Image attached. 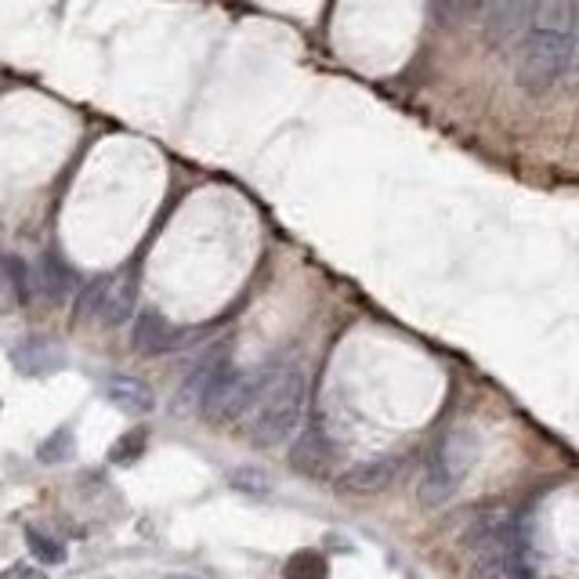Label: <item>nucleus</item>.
I'll use <instances>...</instances> for the list:
<instances>
[{"mask_svg": "<svg viewBox=\"0 0 579 579\" xmlns=\"http://www.w3.org/2000/svg\"><path fill=\"white\" fill-rule=\"evenodd\" d=\"M286 579H326V562L316 551H301L286 562Z\"/></svg>", "mask_w": 579, "mask_h": 579, "instance_id": "dca6fc26", "label": "nucleus"}, {"mask_svg": "<svg viewBox=\"0 0 579 579\" xmlns=\"http://www.w3.org/2000/svg\"><path fill=\"white\" fill-rule=\"evenodd\" d=\"M330 460V446L319 427H308L305 435H297V442L290 446V464H294L301 475H319Z\"/></svg>", "mask_w": 579, "mask_h": 579, "instance_id": "1a4fd4ad", "label": "nucleus"}, {"mask_svg": "<svg viewBox=\"0 0 579 579\" xmlns=\"http://www.w3.org/2000/svg\"><path fill=\"white\" fill-rule=\"evenodd\" d=\"M0 579H48L40 568H34V565H12V568H4L0 572Z\"/></svg>", "mask_w": 579, "mask_h": 579, "instance_id": "412c9836", "label": "nucleus"}, {"mask_svg": "<svg viewBox=\"0 0 579 579\" xmlns=\"http://www.w3.org/2000/svg\"><path fill=\"white\" fill-rule=\"evenodd\" d=\"M453 492H456V481L449 478L446 471L435 464V460H427V467L421 475V486H416V497H421L424 507H442V503H449Z\"/></svg>", "mask_w": 579, "mask_h": 579, "instance_id": "f8f14e48", "label": "nucleus"}, {"mask_svg": "<svg viewBox=\"0 0 579 579\" xmlns=\"http://www.w3.org/2000/svg\"><path fill=\"white\" fill-rule=\"evenodd\" d=\"M73 456V435L69 432H55L40 446V464H62V460Z\"/></svg>", "mask_w": 579, "mask_h": 579, "instance_id": "a211bd4d", "label": "nucleus"}, {"mask_svg": "<svg viewBox=\"0 0 579 579\" xmlns=\"http://www.w3.org/2000/svg\"><path fill=\"white\" fill-rule=\"evenodd\" d=\"M105 395H110V399L127 413H149L156 406L153 391H149L142 381L124 377V373H116V377L105 381Z\"/></svg>", "mask_w": 579, "mask_h": 579, "instance_id": "9d476101", "label": "nucleus"}, {"mask_svg": "<svg viewBox=\"0 0 579 579\" xmlns=\"http://www.w3.org/2000/svg\"><path fill=\"white\" fill-rule=\"evenodd\" d=\"M395 475H399V456H373L345 471V475H340V489L359 492V497H373V492L388 489Z\"/></svg>", "mask_w": 579, "mask_h": 579, "instance_id": "423d86ee", "label": "nucleus"}, {"mask_svg": "<svg viewBox=\"0 0 579 579\" xmlns=\"http://www.w3.org/2000/svg\"><path fill=\"white\" fill-rule=\"evenodd\" d=\"M37 286L44 290L48 301H66L73 294V275L59 257H44V261L37 265Z\"/></svg>", "mask_w": 579, "mask_h": 579, "instance_id": "ddd939ff", "label": "nucleus"}, {"mask_svg": "<svg viewBox=\"0 0 579 579\" xmlns=\"http://www.w3.org/2000/svg\"><path fill=\"white\" fill-rule=\"evenodd\" d=\"M134 348L142 351V356H164V351L175 348V326L167 323L159 312H142L134 319Z\"/></svg>", "mask_w": 579, "mask_h": 579, "instance_id": "6e6552de", "label": "nucleus"}, {"mask_svg": "<svg viewBox=\"0 0 579 579\" xmlns=\"http://www.w3.org/2000/svg\"><path fill=\"white\" fill-rule=\"evenodd\" d=\"M532 26V4H492L486 8V37L500 48H522Z\"/></svg>", "mask_w": 579, "mask_h": 579, "instance_id": "39448f33", "label": "nucleus"}, {"mask_svg": "<svg viewBox=\"0 0 579 579\" xmlns=\"http://www.w3.org/2000/svg\"><path fill=\"white\" fill-rule=\"evenodd\" d=\"M232 373V359L224 345H214L207 356H203L196 366L189 370L185 384H181V402L189 406V410H203V406L210 402V395L218 391V384Z\"/></svg>", "mask_w": 579, "mask_h": 579, "instance_id": "20e7f679", "label": "nucleus"}, {"mask_svg": "<svg viewBox=\"0 0 579 579\" xmlns=\"http://www.w3.org/2000/svg\"><path fill=\"white\" fill-rule=\"evenodd\" d=\"M113 279L116 275H102V279H94L88 290H83L80 301H77V319H83V323H88V319H99L105 297H110V290H113Z\"/></svg>", "mask_w": 579, "mask_h": 579, "instance_id": "2eb2a0df", "label": "nucleus"}, {"mask_svg": "<svg viewBox=\"0 0 579 579\" xmlns=\"http://www.w3.org/2000/svg\"><path fill=\"white\" fill-rule=\"evenodd\" d=\"M518 51V83L529 94H546L572 77L576 4H532V26Z\"/></svg>", "mask_w": 579, "mask_h": 579, "instance_id": "f257e3e1", "label": "nucleus"}, {"mask_svg": "<svg viewBox=\"0 0 579 579\" xmlns=\"http://www.w3.org/2000/svg\"><path fill=\"white\" fill-rule=\"evenodd\" d=\"M305 373L294 362H275L250 377V399L240 421L257 446H279L301 427L305 416Z\"/></svg>", "mask_w": 579, "mask_h": 579, "instance_id": "f03ea898", "label": "nucleus"}, {"mask_svg": "<svg viewBox=\"0 0 579 579\" xmlns=\"http://www.w3.org/2000/svg\"><path fill=\"white\" fill-rule=\"evenodd\" d=\"M131 308H134V286H131V279L116 275V279H113L110 297H105V305H102V312H99V323H102V326H110V330H113V326H120V323H127Z\"/></svg>", "mask_w": 579, "mask_h": 579, "instance_id": "9b49d317", "label": "nucleus"}, {"mask_svg": "<svg viewBox=\"0 0 579 579\" xmlns=\"http://www.w3.org/2000/svg\"><path fill=\"white\" fill-rule=\"evenodd\" d=\"M432 460L460 486V478H464L467 471H471V464L478 460L475 435H471V432H460V427H456V432H449L442 442H438V449L432 453Z\"/></svg>", "mask_w": 579, "mask_h": 579, "instance_id": "0eeeda50", "label": "nucleus"}, {"mask_svg": "<svg viewBox=\"0 0 579 579\" xmlns=\"http://www.w3.org/2000/svg\"><path fill=\"white\" fill-rule=\"evenodd\" d=\"M232 481H235V486H243L246 492H261V489H268V478H265V475H254V471H235Z\"/></svg>", "mask_w": 579, "mask_h": 579, "instance_id": "aec40b11", "label": "nucleus"}, {"mask_svg": "<svg viewBox=\"0 0 579 579\" xmlns=\"http://www.w3.org/2000/svg\"><path fill=\"white\" fill-rule=\"evenodd\" d=\"M26 543H29V551H34L40 562H62V557H66V551H62V543H55L51 540V536H44L40 529H26Z\"/></svg>", "mask_w": 579, "mask_h": 579, "instance_id": "f3484780", "label": "nucleus"}, {"mask_svg": "<svg viewBox=\"0 0 579 579\" xmlns=\"http://www.w3.org/2000/svg\"><path fill=\"white\" fill-rule=\"evenodd\" d=\"M464 551L475 579H525L514 525L503 511H481L464 532Z\"/></svg>", "mask_w": 579, "mask_h": 579, "instance_id": "7ed1b4c3", "label": "nucleus"}, {"mask_svg": "<svg viewBox=\"0 0 579 579\" xmlns=\"http://www.w3.org/2000/svg\"><path fill=\"white\" fill-rule=\"evenodd\" d=\"M15 362H18V366H23L26 373H48L51 366H59L62 356H59V348L51 345V340L34 337V340H26V345L15 351Z\"/></svg>", "mask_w": 579, "mask_h": 579, "instance_id": "4468645a", "label": "nucleus"}, {"mask_svg": "<svg viewBox=\"0 0 579 579\" xmlns=\"http://www.w3.org/2000/svg\"><path fill=\"white\" fill-rule=\"evenodd\" d=\"M145 449V432H127L120 446H113V460L116 464H131V460H138V453Z\"/></svg>", "mask_w": 579, "mask_h": 579, "instance_id": "6ab92c4d", "label": "nucleus"}]
</instances>
